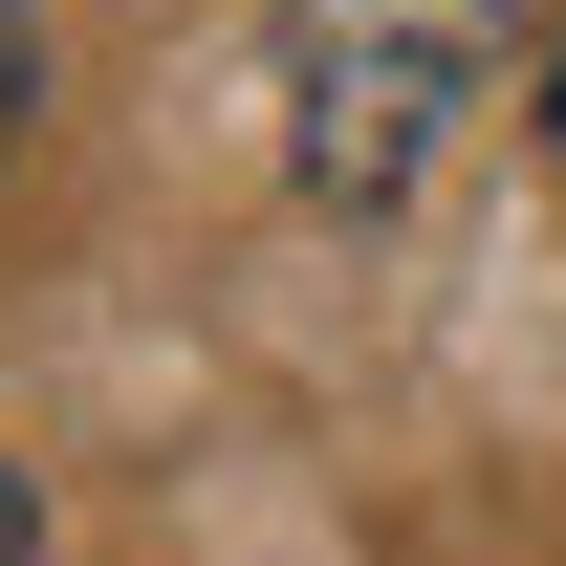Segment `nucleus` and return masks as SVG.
I'll use <instances>...</instances> for the list:
<instances>
[{
  "label": "nucleus",
  "instance_id": "7ed1b4c3",
  "mask_svg": "<svg viewBox=\"0 0 566 566\" xmlns=\"http://www.w3.org/2000/svg\"><path fill=\"white\" fill-rule=\"evenodd\" d=\"M0 566H44V501H22V458H0Z\"/></svg>",
  "mask_w": 566,
  "mask_h": 566
},
{
  "label": "nucleus",
  "instance_id": "20e7f679",
  "mask_svg": "<svg viewBox=\"0 0 566 566\" xmlns=\"http://www.w3.org/2000/svg\"><path fill=\"white\" fill-rule=\"evenodd\" d=\"M545 132H566V22H545Z\"/></svg>",
  "mask_w": 566,
  "mask_h": 566
},
{
  "label": "nucleus",
  "instance_id": "f257e3e1",
  "mask_svg": "<svg viewBox=\"0 0 566 566\" xmlns=\"http://www.w3.org/2000/svg\"><path fill=\"white\" fill-rule=\"evenodd\" d=\"M501 44H523L501 0H283V175L327 218H392L501 87Z\"/></svg>",
  "mask_w": 566,
  "mask_h": 566
},
{
  "label": "nucleus",
  "instance_id": "f03ea898",
  "mask_svg": "<svg viewBox=\"0 0 566 566\" xmlns=\"http://www.w3.org/2000/svg\"><path fill=\"white\" fill-rule=\"evenodd\" d=\"M44 132V22H22V0H0V153Z\"/></svg>",
  "mask_w": 566,
  "mask_h": 566
}]
</instances>
